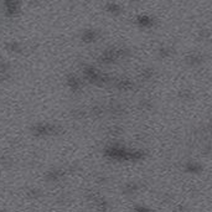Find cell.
Wrapping results in <instances>:
<instances>
[{
    "label": "cell",
    "mask_w": 212,
    "mask_h": 212,
    "mask_svg": "<svg viewBox=\"0 0 212 212\" xmlns=\"http://www.w3.org/2000/svg\"><path fill=\"white\" fill-rule=\"evenodd\" d=\"M140 22H141L143 25H148V24H150L151 21H149L148 18H140Z\"/></svg>",
    "instance_id": "cell-1"
}]
</instances>
